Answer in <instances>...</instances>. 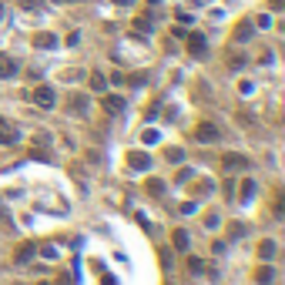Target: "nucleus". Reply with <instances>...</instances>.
<instances>
[{"label":"nucleus","mask_w":285,"mask_h":285,"mask_svg":"<svg viewBox=\"0 0 285 285\" xmlns=\"http://www.w3.org/2000/svg\"><path fill=\"white\" fill-rule=\"evenodd\" d=\"M31 98H34V104H41V108H54V88H51V84H41Z\"/></svg>","instance_id":"nucleus-1"},{"label":"nucleus","mask_w":285,"mask_h":285,"mask_svg":"<svg viewBox=\"0 0 285 285\" xmlns=\"http://www.w3.org/2000/svg\"><path fill=\"white\" fill-rule=\"evenodd\" d=\"M255 278H258L262 285H272L275 282V268H272V265H262V268L255 272Z\"/></svg>","instance_id":"nucleus-11"},{"label":"nucleus","mask_w":285,"mask_h":285,"mask_svg":"<svg viewBox=\"0 0 285 285\" xmlns=\"http://www.w3.org/2000/svg\"><path fill=\"white\" fill-rule=\"evenodd\" d=\"M101 104H104V111H108V114H121V111L128 108V104H124V98H118V94H104V98H101Z\"/></svg>","instance_id":"nucleus-5"},{"label":"nucleus","mask_w":285,"mask_h":285,"mask_svg":"<svg viewBox=\"0 0 285 285\" xmlns=\"http://www.w3.org/2000/svg\"><path fill=\"white\" fill-rule=\"evenodd\" d=\"M101 282H104V285H118V282H114V275H104Z\"/></svg>","instance_id":"nucleus-24"},{"label":"nucleus","mask_w":285,"mask_h":285,"mask_svg":"<svg viewBox=\"0 0 285 285\" xmlns=\"http://www.w3.org/2000/svg\"><path fill=\"white\" fill-rule=\"evenodd\" d=\"M188 268H191L195 275H201V268H205V265H201V258H188Z\"/></svg>","instance_id":"nucleus-21"},{"label":"nucleus","mask_w":285,"mask_h":285,"mask_svg":"<svg viewBox=\"0 0 285 285\" xmlns=\"http://www.w3.org/2000/svg\"><path fill=\"white\" fill-rule=\"evenodd\" d=\"M188 51L195 57H201L205 51H208V41H205V34H188Z\"/></svg>","instance_id":"nucleus-4"},{"label":"nucleus","mask_w":285,"mask_h":285,"mask_svg":"<svg viewBox=\"0 0 285 285\" xmlns=\"http://www.w3.org/2000/svg\"><path fill=\"white\" fill-rule=\"evenodd\" d=\"M272 7H275V11H282V7H285V0H272Z\"/></svg>","instance_id":"nucleus-25"},{"label":"nucleus","mask_w":285,"mask_h":285,"mask_svg":"<svg viewBox=\"0 0 285 285\" xmlns=\"http://www.w3.org/2000/svg\"><path fill=\"white\" fill-rule=\"evenodd\" d=\"M168 161H171V165H181V161H185V151H181V148H168Z\"/></svg>","instance_id":"nucleus-17"},{"label":"nucleus","mask_w":285,"mask_h":285,"mask_svg":"<svg viewBox=\"0 0 285 285\" xmlns=\"http://www.w3.org/2000/svg\"><path fill=\"white\" fill-rule=\"evenodd\" d=\"M17 74V61L7 54H0V77H14Z\"/></svg>","instance_id":"nucleus-8"},{"label":"nucleus","mask_w":285,"mask_h":285,"mask_svg":"<svg viewBox=\"0 0 285 285\" xmlns=\"http://www.w3.org/2000/svg\"><path fill=\"white\" fill-rule=\"evenodd\" d=\"M41 4H44V0H21V7H24V11H37Z\"/></svg>","instance_id":"nucleus-22"},{"label":"nucleus","mask_w":285,"mask_h":285,"mask_svg":"<svg viewBox=\"0 0 285 285\" xmlns=\"http://www.w3.org/2000/svg\"><path fill=\"white\" fill-rule=\"evenodd\" d=\"M148 191H154V195H161V191H165V185H161V181H148Z\"/></svg>","instance_id":"nucleus-23"},{"label":"nucleus","mask_w":285,"mask_h":285,"mask_svg":"<svg viewBox=\"0 0 285 285\" xmlns=\"http://www.w3.org/2000/svg\"><path fill=\"white\" fill-rule=\"evenodd\" d=\"M171 241H175V248H181V252H185V248H188V235H185V228H178Z\"/></svg>","instance_id":"nucleus-16"},{"label":"nucleus","mask_w":285,"mask_h":285,"mask_svg":"<svg viewBox=\"0 0 285 285\" xmlns=\"http://www.w3.org/2000/svg\"><path fill=\"white\" fill-rule=\"evenodd\" d=\"M252 31H255V24H252V21H241L238 27H235V41H238V44H245V41L252 37Z\"/></svg>","instance_id":"nucleus-7"},{"label":"nucleus","mask_w":285,"mask_h":285,"mask_svg":"<svg viewBox=\"0 0 285 285\" xmlns=\"http://www.w3.org/2000/svg\"><path fill=\"white\" fill-rule=\"evenodd\" d=\"M252 195H255V181L252 178H245V185H241V201H248Z\"/></svg>","instance_id":"nucleus-18"},{"label":"nucleus","mask_w":285,"mask_h":285,"mask_svg":"<svg viewBox=\"0 0 285 285\" xmlns=\"http://www.w3.org/2000/svg\"><path fill=\"white\" fill-rule=\"evenodd\" d=\"M34 44L44 47V51H51V47H57V37H54V34H37V37H34Z\"/></svg>","instance_id":"nucleus-12"},{"label":"nucleus","mask_w":285,"mask_h":285,"mask_svg":"<svg viewBox=\"0 0 285 285\" xmlns=\"http://www.w3.org/2000/svg\"><path fill=\"white\" fill-rule=\"evenodd\" d=\"M258 255H262L265 262H268V258H272V255H275V241H272V238H265L262 245H258Z\"/></svg>","instance_id":"nucleus-14"},{"label":"nucleus","mask_w":285,"mask_h":285,"mask_svg":"<svg viewBox=\"0 0 285 285\" xmlns=\"http://www.w3.org/2000/svg\"><path fill=\"white\" fill-rule=\"evenodd\" d=\"M225 168H248V158H241V154H225Z\"/></svg>","instance_id":"nucleus-13"},{"label":"nucleus","mask_w":285,"mask_h":285,"mask_svg":"<svg viewBox=\"0 0 285 285\" xmlns=\"http://www.w3.org/2000/svg\"><path fill=\"white\" fill-rule=\"evenodd\" d=\"M88 108H91V101L84 98V94H74V98H71V111H74V114H88Z\"/></svg>","instance_id":"nucleus-10"},{"label":"nucleus","mask_w":285,"mask_h":285,"mask_svg":"<svg viewBox=\"0 0 285 285\" xmlns=\"http://www.w3.org/2000/svg\"><path fill=\"white\" fill-rule=\"evenodd\" d=\"M151 27H154L151 17H138V21H134V31H138V34H148Z\"/></svg>","instance_id":"nucleus-15"},{"label":"nucleus","mask_w":285,"mask_h":285,"mask_svg":"<svg viewBox=\"0 0 285 285\" xmlns=\"http://www.w3.org/2000/svg\"><path fill=\"white\" fill-rule=\"evenodd\" d=\"M91 88L104 91V88H108V77H104V74H91Z\"/></svg>","instance_id":"nucleus-19"},{"label":"nucleus","mask_w":285,"mask_h":285,"mask_svg":"<svg viewBox=\"0 0 285 285\" xmlns=\"http://www.w3.org/2000/svg\"><path fill=\"white\" fill-rule=\"evenodd\" d=\"M195 138H198V141H218V138H221V131H218V128H215V124H211V121H201V124H198V131H195Z\"/></svg>","instance_id":"nucleus-2"},{"label":"nucleus","mask_w":285,"mask_h":285,"mask_svg":"<svg viewBox=\"0 0 285 285\" xmlns=\"http://www.w3.org/2000/svg\"><path fill=\"white\" fill-rule=\"evenodd\" d=\"M144 81H148V74H131V77H128V84H131V88H141Z\"/></svg>","instance_id":"nucleus-20"},{"label":"nucleus","mask_w":285,"mask_h":285,"mask_svg":"<svg viewBox=\"0 0 285 285\" xmlns=\"http://www.w3.org/2000/svg\"><path fill=\"white\" fill-rule=\"evenodd\" d=\"M44 285H47V282H44Z\"/></svg>","instance_id":"nucleus-26"},{"label":"nucleus","mask_w":285,"mask_h":285,"mask_svg":"<svg viewBox=\"0 0 285 285\" xmlns=\"http://www.w3.org/2000/svg\"><path fill=\"white\" fill-rule=\"evenodd\" d=\"M128 165H131V171H148V168H151V154L148 151H131L128 154Z\"/></svg>","instance_id":"nucleus-3"},{"label":"nucleus","mask_w":285,"mask_h":285,"mask_svg":"<svg viewBox=\"0 0 285 285\" xmlns=\"http://www.w3.org/2000/svg\"><path fill=\"white\" fill-rule=\"evenodd\" d=\"M17 141V128L11 121H0V144H14Z\"/></svg>","instance_id":"nucleus-6"},{"label":"nucleus","mask_w":285,"mask_h":285,"mask_svg":"<svg viewBox=\"0 0 285 285\" xmlns=\"http://www.w3.org/2000/svg\"><path fill=\"white\" fill-rule=\"evenodd\" d=\"M34 252H37V245H34V241H21V248H17V262H31Z\"/></svg>","instance_id":"nucleus-9"}]
</instances>
